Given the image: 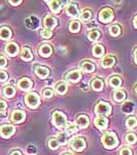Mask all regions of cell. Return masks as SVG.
Returning <instances> with one entry per match:
<instances>
[{"instance_id": "obj_49", "label": "cell", "mask_w": 137, "mask_h": 155, "mask_svg": "<svg viewBox=\"0 0 137 155\" xmlns=\"http://www.w3.org/2000/svg\"><path fill=\"white\" fill-rule=\"evenodd\" d=\"M11 155H22V154L20 151H14V152H11Z\"/></svg>"}, {"instance_id": "obj_30", "label": "cell", "mask_w": 137, "mask_h": 155, "mask_svg": "<svg viewBox=\"0 0 137 155\" xmlns=\"http://www.w3.org/2000/svg\"><path fill=\"white\" fill-rule=\"evenodd\" d=\"M109 84H110V86L114 87V88H118L122 85V80L121 78L119 77H111L110 79H109Z\"/></svg>"}, {"instance_id": "obj_29", "label": "cell", "mask_w": 137, "mask_h": 155, "mask_svg": "<svg viewBox=\"0 0 137 155\" xmlns=\"http://www.w3.org/2000/svg\"><path fill=\"white\" fill-rule=\"evenodd\" d=\"M3 93H4V95H5L6 97H12L14 95V93H16V90H14V88L12 86L8 85V86L4 87Z\"/></svg>"}, {"instance_id": "obj_33", "label": "cell", "mask_w": 137, "mask_h": 155, "mask_svg": "<svg viewBox=\"0 0 137 155\" xmlns=\"http://www.w3.org/2000/svg\"><path fill=\"white\" fill-rule=\"evenodd\" d=\"M133 109H134V104H133V102H131V101L125 102V104H123V107H122L124 113H132Z\"/></svg>"}, {"instance_id": "obj_14", "label": "cell", "mask_w": 137, "mask_h": 155, "mask_svg": "<svg viewBox=\"0 0 137 155\" xmlns=\"http://www.w3.org/2000/svg\"><path fill=\"white\" fill-rule=\"evenodd\" d=\"M94 124H95L99 129H105L108 125V120L103 116H99L95 119Z\"/></svg>"}, {"instance_id": "obj_31", "label": "cell", "mask_w": 137, "mask_h": 155, "mask_svg": "<svg viewBox=\"0 0 137 155\" xmlns=\"http://www.w3.org/2000/svg\"><path fill=\"white\" fill-rule=\"evenodd\" d=\"M88 37H89L90 41H97V39L99 38V37H100V32H99L98 30H96V29L91 30V31L89 32V34H88Z\"/></svg>"}, {"instance_id": "obj_12", "label": "cell", "mask_w": 137, "mask_h": 155, "mask_svg": "<svg viewBox=\"0 0 137 155\" xmlns=\"http://www.w3.org/2000/svg\"><path fill=\"white\" fill-rule=\"evenodd\" d=\"M32 85H33V83H32V81L29 80L28 78H23V79L19 80V82H18V87L21 90H24V91H27V90L31 89Z\"/></svg>"}, {"instance_id": "obj_20", "label": "cell", "mask_w": 137, "mask_h": 155, "mask_svg": "<svg viewBox=\"0 0 137 155\" xmlns=\"http://www.w3.org/2000/svg\"><path fill=\"white\" fill-rule=\"evenodd\" d=\"M114 62H116V60H114L113 57L107 56V57H105L104 59H102L101 65H102V67H104V68H108V67H111L113 65Z\"/></svg>"}, {"instance_id": "obj_18", "label": "cell", "mask_w": 137, "mask_h": 155, "mask_svg": "<svg viewBox=\"0 0 137 155\" xmlns=\"http://www.w3.org/2000/svg\"><path fill=\"white\" fill-rule=\"evenodd\" d=\"M26 26L30 29H36L39 26V20L35 17H30L26 19Z\"/></svg>"}, {"instance_id": "obj_22", "label": "cell", "mask_w": 137, "mask_h": 155, "mask_svg": "<svg viewBox=\"0 0 137 155\" xmlns=\"http://www.w3.org/2000/svg\"><path fill=\"white\" fill-rule=\"evenodd\" d=\"M91 86L95 91H101L103 89V82L100 79H94L91 83Z\"/></svg>"}, {"instance_id": "obj_40", "label": "cell", "mask_w": 137, "mask_h": 155, "mask_svg": "<svg viewBox=\"0 0 137 155\" xmlns=\"http://www.w3.org/2000/svg\"><path fill=\"white\" fill-rule=\"evenodd\" d=\"M49 148L51 149H57L59 147V143L57 142V140H55V139H51L49 141Z\"/></svg>"}, {"instance_id": "obj_27", "label": "cell", "mask_w": 137, "mask_h": 155, "mask_svg": "<svg viewBox=\"0 0 137 155\" xmlns=\"http://www.w3.org/2000/svg\"><path fill=\"white\" fill-rule=\"evenodd\" d=\"M67 85L64 82H60L56 85V92L59 94H65L67 92Z\"/></svg>"}, {"instance_id": "obj_9", "label": "cell", "mask_w": 137, "mask_h": 155, "mask_svg": "<svg viewBox=\"0 0 137 155\" xmlns=\"http://www.w3.org/2000/svg\"><path fill=\"white\" fill-rule=\"evenodd\" d=\"M34 71L37 77H39L40 79H46L49 77V71L48 67L46 66H41V65H35L34 66Z\"/></svg>"}, {"instance_id": "obj_11", "label": "cell", "mask_w": 137, "mask_h": 155, "mask_svg": "<svg viewBox=\"0 0 137 155\" xmlns=\"http://www.w3.org/2000/svg\"><path fill=\"white\" fill-rule=\"evenodd\" d=\"M43 25L46 27V29H54L55 27L58 25V22H57V19L54 18L52 16H46V18L43 19Z\"/></svg>"}, {"instance_id": "obj_10", "label": "cell", "mask_w": 137, "mask_h": 155, "mask_svg": "<svg viewBox=\"0 0 137 155\" xmlns=\"http://www.w3.org/2000/svg\"><path fill=\"white\" fill-rule=\"evenodd\" d=\"M81 71H78V69H74V71H69L68 74H66V80L70 83H76L81 80Z\"/></svg>"}, {"instance_id": "obj_34", "label": "cell", "mask_w": 137, "mask_h": 155, "mask_svg": "<svg viewBox=\"0 0 137 155\" xmlns=\"http://www.w3.org/2000/svg\"><path fill=\"white\" fill-rule=\"evenodd\" d=\"M67 139H68V134L66 132H61V134H58L57 137V142L61 145H64L67 143Z\"/></svg>"}, {"instance_id": "obj_42", "label": "cell", "mask_w": 137, "mask_h": 155, "mask_svg": "<svg viewBox=\"0 0 137 155\" xmlns=\"http://www.w3.org/2000/svg\"><path fill=\"white\" fill-rule=\"evenodd\" d=\"M7 79H8V74H6L4 71H0V82H6Z\"/></svg>"}, {"instance_id": "obj_38", "label": "cell", "mask_w": 137, "mask_h": 155, "mask_svg": "<svg viewBox=\"0 0 137 155\" xmlns=\"http://www.w3.org/2000/svg\"><path fill=\"white\" fill-rule=\"evenodd\" d=\"M137 141V137L134 134H128L126 136V142L128 144H135Z\"/></svg>"}, {"instance_id": "obj_44", "label": "cell", "mask_w": 137, "mask_h": 155, "mask_svg": "<svg viewBox=\"0 0 137 155\" xmlns=\"http://www.w3.org/2000/svg\"><path fill=\"white\" fill-rule=\"evenodd\" d=\"M6 107H7V104H6V102L5 101H0V113H4V111L6 110Z\"/></svg>"}, {"instance_id": "obj_45", "label": "cell", "mask_w": 137, "mask_h": 155, "mask_svg": "<svg viewBox=\"0 0 137 155\" xmlns=\"http://www.w3.org/2000/svg\"><path fill=\"white\" fill-rule=\"evenodd\" d=\"M7 64V60L4 56H0V67H5Z\"/></svg>"}, {"instance_id": "obj_2", "label": "cell", "mask_w": 137, "mask_h": 155, "mask_svg": "<svg viewBox=\"0 0 137 155\" xmlns=\"http://www.w3.org/2000/svg\"><path fill=\"white\" fill-rule=\"evenodd\" d=\"M25 101L30 109H36L40 104V98H39L38 94L34 93V92H30L25 97Z\"/></svg>"}, {"instance_id": "obj_50", "label": "cell", "mask_w": 137, "mask_h": 155, "mask_svg": "<svg viewBox=\"0 0 137 155\" xmlns=\"http://www.w3.org/2000/svg\"><path fill=\"white\" fill-rule=\"evenodd\" d=\"M28 151H29V152H30V151H31V152H35V149H34V147L29 146V147H28Z\"/></svg>"}, {"instance_id": "obj_28", "label": "cell", "mask_w": 137, "mask_h": 155, "mask_svg": "<svg viewBox=\"0 0 137 155\" xmlns=\"http://www.w3.org/2000/svg\"><path fill=\"white\" fill-rule=\"evenodd\" d=\"M69 30H70L71 32H73V33L78 32L79 30H81V23H79L78 21H76V20L72 21L71 23L69 24Z\"/></svg>"}, {"instance_id": "obj_37", "label": "cell", "mask_w": 137, "mask_h": 155, "mask_svg": "<svg viewBox=\"0 0 137 155\" xmlns=\"http://www.w3.org/2000/svg\"><path fill=\"white\" fill-rule=\"evenodd\" d=\"M137 125V119L135 117H129L128 119L126 120V126L129 127V128H133Z\"/></svg>"}, {"instance_id": "obj_19", "label": "cell", "mask_w": 137, "mask_h": 155, "mask_svg": "<svg viewBox=\"0 0 137 155\" xmlns=\"http://www.w3.org/2000/svg\"><path fill=\"white\" fill-rule=\"evenodd\" d=\"M11 37V31L8 27H1L0 28V38L2 39H9Z\"/></svg>"}, {"instance_id": "obj_1", "label": "cell", "mask_w": 137, "mask_h": 155, "mask_svg": "<svg viewBox=\"0 0 137 155\" xmlns=\"http://www.w3.org/2000/svg\"><path fill=\"white\" fill-rule=\"evenodd\" d=\"M102 143H103V146L105 147L106 149H113L118 146L119 144V140L116 137V134L113 131H108L106 134H104L102 136L101 139Z\"/></svg>"}, {"instance_id": "obj_53", "label": "cell", "mask_w": 137, "mask_h": 155, "mask_svg": "<svg viewBox=\"0 0 137 155\" xmlns=\"http://www.w3.org/2000/svg\"><path fill=\"white\" fill-rule=\"evenodd\" d=\"M63 155H71L70 153H69V152H66V153H64Z\"/></svg>"}, {"instance_id": "obj_5", "label": "cell", "mask_w": 137, "mask_h": 155, "mask_svg": "<svg viewBox=\"0 0 137 155\" xmlns=\"http://www.w3.org/2000/svg\"><path fill=\"white\" fill-rule=\"evenodd\" d=\"M113 19V12L109 7L103 8L100 12V14H99V20H100L102 23H108Z\"/></svg>"}, {"instance_id": "obj_16", "label": "cell", "mask_w": 137, "mask_h": 155, "mask_svg": "<svg viewBox=\"0 0 137 155\" xmlns=\"http://www.w3.org/2000/svg\"><path fill=\"white\" fill-rule=\"evenodd\" d=\"M76 123H78V127H81V128H86L90 123L89 117L86 116V115H81L76 119Z\"/></svg>"}, {"instance_id": "obj_7", "label": "cell", "mask_w": 137, "mask_h": 155, "mask_svg": "<svg viewBox=\"0 0 137 155\" xmlns=\"http://www.w3.org/2000/svg\"><path fill=\"white\" fill-rule=\"evenodd\" d=\"M71 147L74 151H83L86 148V141L83 137H75L71 141Z\"/></svg>"}, {"instance_id": "obj_15", "label": "cell", "mask_w": 137, "mask_h": 155, "mask_svg": "<svg viewBox=\"0 0 137 155\" xmlns=\"http://www.w3.org/2000/svg\"><path fill=\"white\" fill-rule=\"evenodd\" d=\"M66 12L68 14V16L73 17V18H76V17H78V6H76V4H74V3L67 4Z\"/></svg>"}, {"instance_id": "obj_26", "label": "cell", "mask_w": 137, "mask_h": 155, "mask_svg": "<svg viewBox=\"0 0 137 155\" xmlns=\"http://www.w3.org/2000/svg\"><path fill=\"white\" fill-rule=\"evenodd\" d=\"M48 3L51 7L52 12H55V14H58L60 9H61V2L60 1H49Z\"/></svg>"}, {"instance_id": "obj_25", "label": "cell", "mask_w": 137, "mask_h": 155, "mask_svg": "<svg viewBox=\"0 0 137 155\" xmlns=\"http://www.w3.org/2000/svg\"><path fill=\"white\" fill-rule=\"evenodd\" d=\"M113 98L116 102H122L126 98V93L123 90H116L113 93Z\"/></svg>"}, {"instance_id": "obj_4", "label": "cell", "mask_w": 137, "mask_h": 155, "mask_svg": "<svg viewBox=\"0 0 137 155\" xmlns=\"http://www.w3.org/2000/svg\"><path fill=\"white\" fill-rule=\"evenodd\" d=\"M52 119H53V124L58 128H61L66 124V116L59 111L54 112Z\"/></svg>"}, {"instance_id": "obj_24", "label": "cell", "mask_w": 137, "mask_h": 155, "mask_svg": "<svg viewBox=\"0 0 137 155\" xmlns=\"http://www.w3.org/2000/svg\"><path fill=\"white\" fill-rule=\"evenodd\" d=\"M81 69L86 72H92L95 69V65H94L91 61H84L83 63H81Z\"/></svg>"}, {"instance_id": "obj_35", "label": "cell", "mask_w": 137, "mask_h": 155, "mask_svg": "<svg viewBox=\"0 0 137 155\" xmlns=\"http://www.w3.org/2000/svg\"><path fill=\"white\" fill-rule=\"evenodd\" d=\"M109 33L113 36H119L121 33V28L118 25H113V26L109 27Z\"/></svg>"}, {"instance_id": "obj_23", "label": "cell", "mask_w": 137, "mask_h": 155, "mask_svg": "<svg viewBox=\"0 0 137 155\" xmlns=\"http://www.w3.org/2000/svg\"><path fill=\"white\" fill-rule=\"evenodd\" d=\"M93 55L96 58H100L101 56L104 55V48L101 45H96L93 47Z\"/></svg>"}, {"instance_id": "obj_51", "label": "cell", "mask_w": 137, "mask_h": 155, "mask_svg": "<svg viewBox=\"0 0 137 155\" xmlns=\"http://www.w3.org/2000/svg\"><path fill=\"white\" fill-rule=\"evenodd\" d=\"M134 59H135V62L137 63V49L134 51Z\"/></svg>"}, {"instance_id": "obj_13", "label": "cell", "mask_w": 137, "mask_h": 155, "mask_svg": "<svg viewBox=\"0 0 137 155\" xmlns=\"http://www.w3.org/2000/svg\"><path fill=\"white\" fill-rule=\"evenodd\" d=\"M5 52L9 56H16L17 54L19 53V47L16 42H9V44L6 45L5 47Z\"/></svg>"}, {"instance_id": "obj_36", "label": "cell", "mask_w": 137, "mask_h": 155, "mask_svg": "<svg viewBox=\"0 0 137 155\" xmlns=\"http://www.w3.org/2000/svg\"><path fill=\"white\" fill-rule=\"evenodd\" d=\"M91 18H92V12L90 11V9H84V11L81 12V19L83 20L84 22H88Z\"/></svg>"}, {"instance_id": "obj_41", "label": "cell", "mask_w": 137, "mask_h": 155, "mask_svg": "<svg viewBox=\"0 0 137 155\" xmlns=\"http://www.w3.org/2000/svg\"><path fill=\"white\" fill-rule=\"evenodd\" d=\"M42 93H43V96L46 97V98H51V97L54 95V91L52 89H49V88L44 89Z\"/></svg>"}, {"instance_id": "obj_17", "label": "cell", "mask_w": 137, "mask_h": 155, "mask_svg": "<svg viewBox=\"0 0 137 155\" xmlns=\"http://www.w3.org/2000/svg\"><path fill=\"white\" fill-rule=\"evenodd\" d=\"M52 52H53V50H52V47L49 46V45L43 44L40 48H39V54H40L42 57H46V58L51 56Z\"/></svg>"}, {"instance_id": "obj_43", "label": "cell", "mask_w": 137, "mask_h": 155, "mask_svg": "<svg viewBox=\"0 0 137 155\" xmlns=\"http://www.w3.org/2000/svg\"><path fill=\"white\" fill-rule=\"evenodd\" d=\"M119 155H132V151L129 148H123L119 151Z\"/></svg>"}, {"instance_id": "obj_47", "label": "cell", "mask_w": 137, "mask_h": 155, "mask_svg": "<svg viewBox=\"0 0 137 155\" xmlns=\"http://www.w3.org/2000/svg\"><path fill=\"white\" fill-rule=\"evenodd\" d=\"M9 3H11V5H14V6H16V5H19V4L20 3H22V1H21V0H19V1H9Z\"/></svg>"}, {"instance_id": "obj_39", "label": "cell", "mask_w": 137, "mask_h": 155, "mask_svg": "<svg viewBox=\"0 0 137 155\" xmlns=\"http://www.w3.org/2000/svg\"><path fill=\"white\" fill-rule=\"evenodd\" d=\"M40 34L43 38H51L52 35H53V32H52V30H49V29H42Z\"/></svg>"}, {"instance_id": "obj_32", "label": "cell", "mask_w": 137, "mask_h": 155, "mask_svg": "<svg viewBox=\"0 0 137 155\" xmlns=\"http://www.w3.org/2000/svg\"><path fill=\"white\" fill-rule=\"evenodd\" d=\"M65 129H66V132L69 134H75V132L78 131V128L75 124H72V123H67L66 126H65Z\"/></svg>"}, {"instance_id": "obj_8", "label": "cell", "mask_w": 137, "mask_h": 155, "mask_svg": "<svg viewBox=\"0 0 137 155\" xmlns=\"http://www.w3.org/2000/svg\"><path fill=\"white\" fill-rule=\"evenodd\" d=\"M25 117H26V114L23 111H19V110H16L14 111L11 115V120L14 123H21L25 120Z\"/></svg>"}, {"instance_id": "obj_52", "label": "cell", "mask_w": 137, "mask_h": 155, "mask_svg": "<svg viewBox=\"0 0 137 155\" xmlns=\"http://www.w3.org/2000/svg\"><path fill=\"white\" fill-rule=\"evenodd\" d=\"M134 92H135V94H137V84L134 86Z\"/></svg>"}, {"instance_id": "obj_21", "label": "cell", "mask_w": 137, "mask_h": 155, "mask_svg": "<svg viewBox=\"0 0 137 155\" xmlns=\"http://www.w3.org/2000/svg\"><path fill=\"white\" fill-rule=\"evenodd\" d=\"M21 57L24 61H30V60H32V58H33V55H32L31 50H30L29 48H24L21 52Z\"/></svg>"}, {"instance_id": "obj_3", "label": "cell", "mask_w": 137, "mask_h": 155, "mask_svg": "<svg viewBox=\"0 0 137 155\" xmlns=\"http://www.w3.org/2000/svg\"><path fill=\"white\" fill-rule=\"evenodd\" d=\"M111 112V107L110 104H107L105 101H99L98 104L95 107V113L100 115V116H107L110 114Z\"/></svg>"}, {"instance_id": "obj_48", "label": "cell", "mask_w": 137, "mask_h": 155, "mask_svg": "<svg viewBox=\"0 0 137 155\" xmlns=\"http://www.w3.org/2000/svg\"><path fill=\"white\" fill-rule=\"evenodd\" d=\"M133 25H134L135 28H137V16H135V18H134V20H133Z\"/></svg>"}, {"instance_id": "obj_46", "label": "cell", "mask_w": 137, "mask_h": 155, "mask_svg": "<svg viewBox=\"0 0 137 155\" xmlns=\"http://www.w3.org/2000/svg\"><path fill=\"white\" fill-rule=\"evenodd\" d=\"M93 27H97V24L95 23V22H91L90 24H88V28L89 29L93 28Z\"/></svg>"}, {"instance_id": "obj_6", "label": "cell", "mask_w": 137, "mask_h": 155, "mask_svg": "<svg viewBox=\"0 0 137 155\" xmlns=\"http://www.w3.org/2000/svg\"><path fill=\"white\" fill-rule=\"evenodd\" d=\"M14 127L11 125V124H2L0 126V136L4 139H8L9 137H11L14 134Z\"/></svg>"}]
</instances>
